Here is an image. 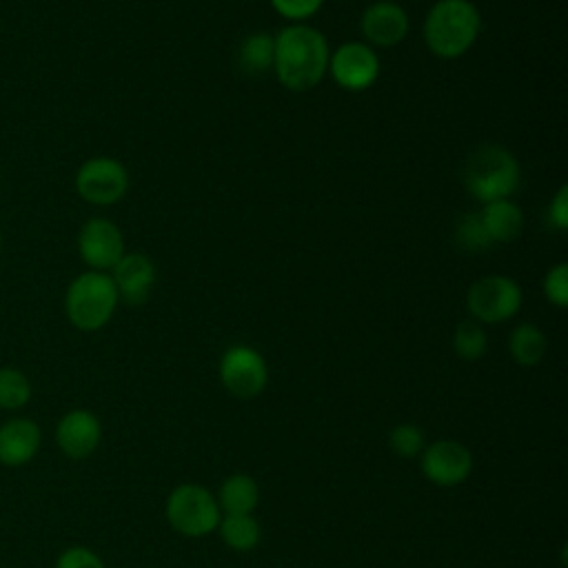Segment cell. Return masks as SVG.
<instances>
[{
    "label": "cell",
    "instance_id": "13",
    "mask_svg": "<svg viewBox=\"0 0 568 568\" xmlns=\"http://www.w3.org/2000/svg\"><path fill=\"white\" fill-rule=\"evenodd\" d=\"M359 27L368 47L390 49L408 36L410 20L402 4L393 0H377L364 9Z\"/></svg>",
    "mask_w": 568,
    "mask_h": 568
},
{
    "label": "cell",
    "instance_id": "10",
    "mask_svg": "<svg viewBox=\"0 0 568 568\" xmlns=\"http://www.w3.org/2000/svg\"><path fill=\"white\" fill-rule=\"evenodd\" d=\"M333 80L346 91H366L379 78V58L366 42H344L328 58Z\"/></svg>",
    "mask_w": 568,
    "mask_h": 568
},
{
    "label": "cell",
    "instance_id": "6",
    "mask_svg": "<svg viewBox=\"0 0 568 568\" xmlns=\"http://www.w3.org/2000/svg\"><path fill=\"white\" fill-rule=\"evenodd\" d=\"M524 293L508 275H484L466 293V306L475 322L497 324L515 317L521 308Z\"/></svg>",
    "mask_w": 568,
    "mask_h": 568
},
{
    "label": "cell",
    "instance_id": "15",
    "mask_svg": "<svg viewBox=\"0 0 568 568\" xmlns=\"http://www.w3.org/2000/svg\"><path fill=\"white\" fill-rule=\"evenodd\" d=\"M111 280L115 284L118 297L129 306H140L149 300V293L155 284L158 271L149 255L144 253H124L120 262L111 268Z\"/></svg>",
    "mask_w": 568,
    "mask_h": 568
},
{
    "label": "cell",
    "instance_id": "1",
    "mask_svg": "<svg viewBox=\"0 0 568 568\" xmlns=\"http://www.w3.org/2000/svg\"><path fill=\"white\" fill-rule=\"evenodd\" d=\"M328 40L315 27L293 22L275 36L273 71L291 91H308L322 82L328 71Z\"/></svg>",
    "mask_w": 568,
    "mask_h": 568
},
{
    "label": "cell",
    "instance_id": "23",
    "mask_svg": "<svg viewBox=\"0 0 568 568\" xmlns=\"http://www.w3.org/2000/svg\"><path fill=\"white\" fill-rule=\"evenodd\" d=\"M455 240L464 251L477 253V251H486L493 242L484 229V222L479 217V211H470L466 215H462L455 224Z\"/></svg>",
    "mask_w": 568,
    "mask_h": 568
},
{
    "label": "cell",
    "instance_id": "2",
    "mask_svg": "<svg viewBox=\"0 0 568 568\" xmlns=\"http://www.w3.org/2000/svg\"><path fill=\"white\" fill-rule=\"evenodd\" d=\"M481 16L470 0H437L424 20V40L442 60L464 55L479 38Z\"/></svg>",
    "mask_w": 568,
    "mask_h": 568
},
{
    "label": "cell",
    "instance_id": "29",
    "mask_svg": "<svg viewBox=\"0 0 568 568\" xmlns=\"http://www.w3.org/2000/svg\"><path fill=\"white\" fill-rule=\"evenodd\" d=\"M2 248H4V235H2V229H0V255H2Z\"/></svg>",
    "mask_w": 568,
    "mask_h": 568
},
{
    "label": "cell",
    "instance_id": "3",
    "mask_svg": "<svg viewBox=\"0 0 568 568\" xmlns=\"http://www.w3.org/2000/svg\"><path fill=\"white\" fill-rule=\"evenodd\" d=\"M118 302L120 297L109 273L84 271L64 291V315L73 328L95 333L111 322Z\"/></svg>",
    "mask_w": 568,
    "mask_h": 568
},
{
    "label": "cell",
    "instance_id": "21",
    "mask_svg": "<svg viewBox=\"0 0 568 568\" xmlns=\"http://www.w3.org/2000/svg\"><path fill=\"white\" fill-rule=\"evenodd\" d=\"M33 386L24 371L16 366H0V410L18 413L31 402Z\"/></svg>",
    "mask_w": 568,
    "mask_h": 568
},
{
    "label": "cell",
    "instance_id": "17",
    "mask_svg": "<svg viewBox=\"0 0 568 568\" xmlns=\"http://www.w3.org/2000/svg\"><path fill=\"white\" fill-rule=\"evenodd\" d=\"M222 515H251L260 501V488L251 475H229L215 497Z\"/></svg>",
    "mask_w": 568,
    "mask_h": 568
},
{
    "label": "cell",
    "instance_id": "8",
    "mask_svg": "<svg viewBox=\"0 0 568 568\" xmlns=\"http://www.w3.org/2000/svg\"><path fill=\"white\" fill-rule=\"evenodd\" d=\"M220 382L240 399L257 397L268 382L266 359L253 346L235 344L226 348L220 359Z\"/></svg>",
    "mask_w": 568,
    "mask_h": 568
},
{
    "label": "cell",
    "instance_id": "14",
    "mask_svg": "<svg viewBox=\"0 0 568 568\" xmlns=\"http://www.w3.org/2000/svg\"><path fill=\"white\" fill-rule=\"evenodd\" d=\"M42 446V428L36 419L13 415L0 424V466L20 468L33 462Z\"/></svg>",
    "mask_w": 568,
    "mask_h": 568
},
{
    "label": "cell",
    "instance_id": "4",
    "mask_svg": "<svg viewBox=\"0 0 568 568\" xmlns=\"http://www.w3.org/2000/svg\"><path fill=\"white\" fill-rule=\"evenodd\" d=\"M519 182V162L501 144H481L466 160L464 184L468 193L481 204L510 197L517 191Z\"/></svg>",
    "mask_w": 568,
    "mask_h": 568
},
{
    "label": "cell",
    "instance_id": "9",
    "mask_svg": "<svg viewBox=\"0 0 568 568\" xmlns=\"http://www.w3.org/2000/svg\"><path fill=\"white\" fill-rule=\"evenodd\" d=\"M78 253L89 271L109 273L124 251L120 226L106 217H89L78 231Z\"/></svg>",
    "mask_w": 568,
    "mask_h": 568
},
{
    "label": "cell",
    "instance_id": "19",
    "mask_svg": "<svg viewBox=\"0 0 568 568\" xmlns=\"http://www.w3.org/2000/svg\"><path fill=\"white\" fill-rule=\"evenodd\" d=\"M546 348H548V339H546L544 331L528 322L515 326L508 337L510 357L519 366H537L544 359Z\"/></svg>",
    "mask_w": 568,
    "mask_h": 568
},
{
    "label": "cell",
    "instance_id": "18",
    "mask_svg": "<svg viewBox=\"0 0 568 568\" xmlns=\"http://www.w3.org/2000/svg\"><path fill=\"white\" fill-rule=\"evenodd\" d=\"M275 55V36L255 31L248 33L237 49V64L246 75H262L273 69Z\"/></svg>",
    "mask_w": 568,
    "mask_h": 568
},
{
    "label": "cell",
    "instance_id": "28",
    "mask_svg": "<svg viewBox=\"0 0 568 568\" xmlns=\"http://www.w3.org/2000/svg\"><path fill=\"white\" fill-rule=\"evenodd\" d=\"M548 220L559 231L568 229V186L566 184H561L557 189V193L552 195L550 209H548Z\"/></svg>",
    "mask_w": 568,
    "mask_h": 568
},
{
    "label": "cell",
    "instance_id": "24",
    "mask_svg": "<svg viewBox=\"0 0 568 568\" xmlns=\"http://www.w3.org/2000/svg\"><path fill=\"white\" fill-rule=\"evenodd\" d=\"M388 446L393 448L395 455H399L404 459L417 457V455H422V450L426 446L424 433L415 424H397L388 435Z\"/></svg>",
    "mask_w": 568,
    "mask_h": 568
},
{
    "label": "cell",
    "instance_id": "11",
    "mask_svg": "<svg viewBox=\"0 0 568 568\" xmlns=\"http://www.w3.org/2000/svg\"><path fill=\"white\" fill-rule=\"evenodd\" d=\"M419 468L435 486H457L468 479L473 470L470 450L457 439H437L424 446L419 455Z\"/></svg>",
    "mask_w": 568,
    "mask_h": 568
},
{
    "label": "cell",
    "instance_id": "27",
    "mask_svg": "<svg viewBox=\"0 0 568 568\" xmlns=\"http://www.w3.org/2000/svg\"><path fill=\"white\" fill-rule=\"evenodd\" d=\"M271 4L282 18L291 22H304L322 9L324 0H271Z\"/></svg>",
    "mask_w": 568,
    "mask_h": 568
},
{
    "label": "cell",
    "instance_id": "16",
    "mask_svg": "<svg viewBox=\"0 0 568 568\" xmlns=\"http://www.w3.org/2000/svg\"><path fill=\"white\" fill-rule=\"evenodd\" d=\"M479 217L493 244H508L517 240L524 229V211L510 202V197L486 202L479 211Z\"/></svg>",
    "mask_w": 568,
    "mask_h": 568
},
{
    "label": "cell",
    "instance_id": "26",
    "mask_svg": "<svg viewBox=\"0 0 568 568\" xmlns=\"http://www.w3.org/2000/svg\"><path fill=\"white\" fill-rule=\"evenodd\" d=\"M53 568H106L102 557L87 546H69L55 557Z\"/></svg>",
    "mask_w": 568,
    "mask_h": 568
},
{
    "label": "cell",
    "instance_id": "25",
    "mask_svg": "<svg viewBox=\"0 0 568 568\" xmlns=\"http://www.w3.org/2000/svg\"><path fill=\"white\" fill-rule=\"evenodd\" d=\"M541 288L550 304H555L557 308H566L568 306V264L559 262L550 266L544 275Z\"/></svg>",
    "mask_w": 568,
    "mask_h": 568
},
{
    "label": "cell",
    "instance_id": "12",
    "mask_svg": "<svg viewBox=\"0 0 568 568\" xmlns=\"http://www.w3.org/2000/svg\"><path fill=\"white\" fill-rule=\"evenodd\" d=\"M102 439V424L87 408L67 410L55 424V444L69 459H87L95 453Z\"/></svg>",
    "mask_w": 568,
    "mask_h": 568
},
{
    "label": "cell",
    "instance_id": "20",
    "mask_svg": "<svg viewBox=\"0 0 568 568\" xmlns=\"http://www.w3.org/2000/svg\"><path fill=\"white\" fill-rule=\"evenodd\" d=\"M217 530L222 541L237 552L253 550L262 537L260 524L253 515H222Z\"/></svg>",
    "mask_w": 568,
    "mask_h": 568
},
{
    "label": "cell",
    "instance_id": "22",
    "mask_svg": "<svg viewBox=\"0 0 568 568\" xmlns=\"http://www.w3.org/2000/svg\"><path fill=\"white\" fill-rule=\"evenodd\" d=\"M453 348H455V355L464 362L479 359L488 348V337L481 324L475 320L459 322L453 333Z\"/></svg>",
    "mask_w": 568,
    "mask_h": 568
},
{
    "label": "cell",
    "instance_id": "5",
    "mask_svg": "<svg viewBox=\"0 0 568 568\" xmlns=\"http://www.w3.org/2000/svg\"><path fill=\"white\" fill-rule=\"evenodd\" d=\"M164 513L171 528L184 537L211 535L222 517L213 493L200 484L175 486L166 497Z\"/></svg>",
    "mask_w": 568,
    "mask_h": 568
},
{
    "label": "cell",
    "instance_id": "7",
    "mask_svg": "<svg viewBox=\"0 0 568 568\" xmlns=\"http://www.w3.org/2000/svg\"><path fill=\"white\" fill-rule=\"evenodd\" d=\"M73 186L84 202L93 206H111L129 191V171L115 158L95 155L78 166Z\"/></svg>",
    "mask_w": 568,
    "mask_h": 568
}]
</instances>
